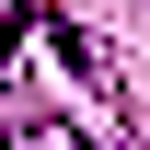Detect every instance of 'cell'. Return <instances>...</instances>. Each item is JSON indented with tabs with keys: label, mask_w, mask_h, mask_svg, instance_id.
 Returning <instances> with one entry per match:
<instances>
[{
	"label": "cell",
	"mask_w": 150,
	"mask_h": 150,
	"mask_svg": "<svg viewBox=\"0 0 150 150\" xmlns=\"http://www.w3.org/2000/svg\"><path fill=\"white\" fill-rule=\"evenodd\" d=\"M0 150H23V115H12V104H0Z\"/></svg>",
	"instance_id": "3"
},
{
	"label": "cell",
	"mask_w": 150,
	"mask_h": 150,
	"mask_svg": "<svg viewBox=\"0 0 150 150\" xmlns=\"http://www.w3.org/2000/svg\"><path fill=\"white\" fill-rule=\"evenodd\" d=\"M12 69H58V81H81V93H104V58L69 35V23H46V12H12Z\"/></svg>",
	"instance_id": "1"
},
{
	"label": "cell",
	"mask_w": 150,
	"mask_h": 150,
	"mask_svg": "<svg viewBox=\"0 0 150 150\" xmlns=\"http://www.w3.org/2000/svg\"><path fill=\"white\" fill-rule=\"evenodd\" d=\"M23 150H93V139H81L69 115H23Z\"/></svg>",
	"instance_id": "2"
}]
</instances>
